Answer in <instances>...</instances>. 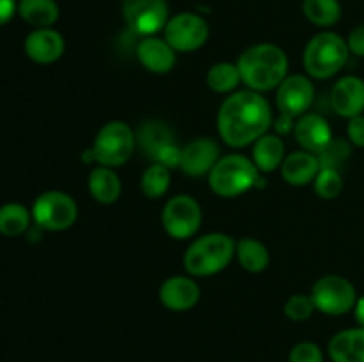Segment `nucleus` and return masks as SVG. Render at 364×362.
<instances>
[{"mask_svg": "<svg viewBox=\"0 0 364 362\" xmlns=\"http://www.w3.org/2000/svg\"><path fill=\"white\" fill-rule=\"evenodd\" d=\"M272 110L262 92L244 89L228 96L217 114L220 138L231 148H245L269 133Z\"/></svg>", "mask_w": 364, "mask_h": 362, "instance_id": "nucleus-1", "label": "nucleus"}, {"mask_svg": "<svg viewBox=\"0 0 364 362\" xmlns=\"http://www.w3.org/2000/svg\"><path fill=\"white\" fill-rule=\"evenodd\" d=\"M240 78L247 89L256 92L279 87L288 75V57L283 48L262 43L245 50L237 62Z\"/></svg>", "mask_w": 364, "mask_h": 362, "instance_id": "nucleus-2", "label": "nucleus"}, {"mask_svg": "<svg viewBox=\"0 0 364 362\" xmlns=\"http://www.w3.org/2000/svg\"><path fill=\"white\" fill-rule=\"evenodd\" d=\"M235 251H237V243L230 234H205L188 245L183 256V266L194 277L215 275L230 265Z\"/></svg>", "mask_w": 364, "mask_h": 362, "instance_id": "nucleus-3", "label": "nucleus"}, {"mask_svg": "<svg viewBox=\"0 0 364 362\" xmlns=\"http://www.w3.org/2000/svg\"><path fill=\"white\" fill-rule=\"evenodd\" d=\"M348 55L350 50L347 39L334 32H320L306 45L302 62L309 77L315 80H327L343 70Z\"/></svg>", "mask_w": 364, "mask_h": 362, "instance_id": "nucleus-4", "label": "nucleus"}, {"mask_svg": "<svg viewBox=\"0 0 364 362\" xmlns=\"http://www.w3.org/2000/svg\"><path fill=\"white\" fill-rule=\"evenodd\" d=\"M259 176L262 172L251 158L244 155H226L220 156L215 167L210 170L208 183L215 195L233 199L255 188Z\"/></svg>", "mask_w": 364, "mask_h": 362, "instance_id": "nucleus-5", "label": "nucleus"}, {"mask_svg": "<svg viewBox=\"0 0 364 362\" xmlns=\"http://www.w3.org/2000/svg\"><path fill=\"white\" fill-rule=\"evenodd\" d=\"M135 142L134 130L124 121H110L100 128L89 151L100 165L119 167L134 155Z\"/></svg>", "mask_w": 364, "mask_h": 362, "instance_id": "nucleus-6", "label": "nucleus"}, {"mask_svg": "<svg viewBox=\"0 0 364 362\" xmlns=\"http://www.w3.org/2000/svg\"><path fill=\"white\" fill-rule=\"evenodd\" d=\"M31 213L39 229L64 231L70 229L77 220L78 206L66 192L48 190L38 195Z\"/></svg>", "mask_w": 364, "mask_h": 362, "instance_id": "nucleus-7", "label": "nucleus"}, {"mask_svg": "<svg viewBox=\"0 0 364 362\" xmlns=\"http://www.w3.org/2000/svg\"><path fill=\"white\" fill-rule=\"evenodd\" d=\"M313 304L316 311L329 316H343L354 311L358 302L355 286L341 275H323L311 290Z\"/></svg>", "mask_w": 364, "mask_h": 362, "instance_id": "nucleus-8", "label": "nucleus"}, {"mask_svg": "<svg viewBox=\"0 0 364 362\" xmlns=\"http://www.w3.org/2000/svg\"><path fill=\"white\" fill-rule=\"evenodd\" d=\"M201 206L187 194L171 197L162 209L164 231L174 240H187L194 236L201 227Z\"/></svg>", "mask_w": 364, "mask_h": 362, "instance_id": "nucleus-9", "label": "nucleus"}, {"mask_svg": "<svg viewBox=\"0 0 364 362\" xmlns=\"http://www.w3.org/2000/svg\"><path fill=\"white\" fill-rule=\"evenodd\" d=\"M210 27L203 16L196 13H180L169 18L164 28V39L174 52H196L208 41Z\"/></svg>", "mask_w": 364, "mask_h": 362, "instance_id": "nucleus-10", "label": "nucleus"}, {"mask_svg": "<svg viewBox=\"0 0 364 362\" xmlns=\"http://www.w3.org/2000/svg\"><path fill=\"white\" fill-rule=\"evenodd\" d=\"M123 16L128 27L139 35H155L169 21L166 0H123Z\"/></svg>", "mask_w": 364, "mask_h": 362, "instance_id": "nucleus-11", "label": "nucleus"}, {"mask_svg": "<svg viewBox=\"0 0 364 362\" xmlns=\"http://www.w3.org/2000/svg\"><path fill=\"white\" fill-rule=\"evenodd\" d=\"M313 98H315V87L311 80L304 75H291L284 78L277 87L276 103L281 114L295 119L308 112Z\"/></svg>", "mask_w": 364, "mask_h": 362, "instance_id": "nucleus-12", "label": "nucleus"}, {"mask_svg": "<svg viewBox=\"0 0 364 362\" xmlns=\"http://www.w3.org/2000/svg\"><path fill=\"white\" fill-rule=\"evenodd\" d=\"M220 160V148L213 138L201 137L194 138L181 149L180 169L187 176L199 177L210 174V170L215 167Z\"/></svg>", "mask_w": 364, "mask_h": 362, "instance_id": "nucleus-13", "label": "nucleus"}, {"mask_svg": "<svg viewBox=\"0 0 364 362\" xmlns=\"http://www.w3.org/2000/svg\"><path fill=\"white\" fill-rule=\"evenodd\" d=\"M160 302L164 307L174 312L191 311L201 297V287L192 277L173 275L162 283L159 290Z\"/></svg>", "mask_w": 364, "mask_h": 362, "instance_id": "nucleus-14", "label": "nucleus"}, {"mask_svg": "<svg viewBox=\"0 0 364 362\" xmlns=\"http://www.w3.org/2000/svg\"><path fill=\"white\" fill-rule=\"evenodd\" d=\"M331 106L341 117L352 119L364 112V80L354 75L340 78L331 91Z\"/></svg>", "mask_w": 364, "mask_h": 362, "instance_id": "nucleus-15", "label": "nucleus"}, {"mask_svg": "<svg viewBox=\"0 0 364 362\" xmlns=\"http://www.w3.org/2000/svg\"><path fill=\"white\" fill-rule=\"evenodd\" d=\"M64 38L52 27L36 28L25 38V53L38 64H52L63 57Z\"/></svg>", "mask_w": 364, "mask_h": 362, "instance_id": "nucleus-16", "label": "nucleus"}, {"mask_svg": "<svg viewBox=\"0 0 364 362\" xmlns=\"http://www.w3.org/2000/svg\"><path fill=\"white\" fill-rule=\"evenodd\" d=\"M294 131L295 138L302 146V149L315 153V155H318L334 138L329 123L320 114H304V116L299 117Z\"/></svg>", "mask_w": 364, "mask_h": 362, "instance_id": "nucleus-17", "label": "nucleus"}, {"mask_svg": "<svg viewBox=\"0 0 364 362\" xmlns=\"http://www.w3.org/2000/svg\"><path fill=\"white\" fill-rule=\"evenodd\" d=\"M137 59L149 73H169L176 64V52L166 39L148 35L137 46Z\"/></svg>", "mask_w": 364, "mask_h": 362, "instance_id": "nucleus-18", "label": "nucleus"}, {"mask_svg": "<svg viewBox=\"0 0 364 362\" xmlns=\"http://www.w3.org/2000/svg\"><path fill=\"white\" fill-rule=\"evenodd\" d=\"M318 172V156L315 153L304 151V149L287 155L283 163H281V176L291 187H304V185H309L311 181H315Z\"/></svg>", "mask_w": 364, "mask_h": 362, "instance_id": "nucleus-19", "label": "nucleus"}, {"mask_svg": "<svg viewBox=\"0 0 364 362\" xmlns=\"http://www.w3.org/2000/svg\"><path fill=\"white\" fill-rule=\"evenodd\" d=\"M327 353L333 362H364V327L345 329L334 334Z\"/></svg>", "mask_w": 364, "mask_h": 362, "instance_id": "nucleus-20", "label": "nucleus"}, {"mask_svg": "<svg viewBox=\"0 0 364 362\" xmlns=\"http://www.w3.org/2000/svg\"><path fill=\"white\" fill-rule=\"evenodd\" d=\"M284 142L279 135L265 133L252 146V162L259 172H274L284 160Z\"/></svg>", "mask_w": 364, "mask_h": 362, "instance_id": "nucleus-21", "label": "nucleus"}, {"mask_svg": "<svg viewBox=\"0 0 364 362\" xmlns=\"http://www.w3.org/2000/svg\"><path fill=\"white\" fill-rule=\"evenodd\" d=\"M89 194L92 199L102 204H112L121 195L119 176L112 170V167H96L91 170L87 180Z\"/></svg>", "mask_w": 364, "mask_h": 362, "instance_id": "nucleus-22", "label": "nucleus"}, {"mask_svg": "<svg viewBox=\"0 0 364 362\" xmlns=\"http://www.w3.org/2000/svg\"><path fill=\"white\" fill-rule=\"evenodd\" d=\"M18 14L32 27L46 28L59 20V6L55 0H20Z\"/></svg>", "mask_w": 364, "mask_h": 362, "instance_id": "nucleus-23", "label": "nucleus"}, {"mask_svg": "<svg viewBox=\"0 0 364 362\" xmlns=\"http://www.w3.org/2000/svg\"><path fill=\"white\" fill-rule=\"evenodd\" d=\"M235 256H237L242 268L251 273L263 272L270 263L269 248L265 247V243L256 240V238H242L237 243Z\"/></svg>", "mask_w": 364, "mask_h": 362, "instance_id": "nucleus-24", "label": "nucleus"}, {"mask_svg": "<svg viewBox=\"0 0 364 362\" xmlns=\"http://www.w3.org/2000/svg\"><path fill=\"white\" fill-rule=\"evenodd\" d=\"M139 144L144 149L146 155L155 160V156L166 146L174 144V135L167 124L159 123V121H149V123L142 124V128L139 130Z\"/></svg>", "mask_w": 364, "mask_h": 362, "instance_id": "nucleus-25", "label": "nucleus"}, {"mask_svg": "<svg viewBox=\"0 0 364 362\" xmlns=\"http://www.w3.org/2000/svg\"><path fill=\"white\" fill-rule=\"evenodd\" d=\"M32 213L20 202H7L0 206V234L4 236H20L31 226Z\"/></svg>", "mask_w": 364, "mask_h": 362, "instance_id": "nucleus-26", "label": "nucleus"}, {"mask_svg": "<svg viewBox=\"0 0 364 362\" xmlns=\"http://www.w3.org/2000/svg\"><path fill=\"white\" fill-rule=\"evenodd\" d=\"M302 13L316 27H333L341 18V4L338 0H304Z\"/></svg>", "mask_w": 364, "mask_h": 362, "instance_id": "nucleus-27", "label": "nucleus"}, {"mask_svg": "<svg viewBox=\"0 0 364 362\" xmlns=\"http://www.w3.org/2000/svg\"><path fill=\"white\" fill-rule=\"evenodd\" d=\"M242 82L240 71H238L237 64L231 62H217L206 73V85L212 91L226 94V92L235 91L238 84Z\"/></svg>", "mask_w": 364, "mask_h": 362, "instance_id": "nucleus-28", "label": "nucleus"}, {"mask_svg": "<svg viewBox=\"0 0 364 362\" xmlns=\"http://www.w3.org/2000/svg\"><path fill=\"white\" fill-rule=\"evenodd\" d=\"M171 187V169L164 163H151L142 172L141 190L148 199H160Z\"/></svg>", "mask_w": 364, "mask_h": 362, "instance_id": "nucleus-29", "label": "nucleus"}, {"mask_svg": "<svg viewBox=\"0 0 364 362\" xmlns=\"http://www.w3.org/2000/svg\"><path fill=\"white\" fill-rule=\"evenodd\" d=\"M350 153V142L345 141V138H333V141L316 155L318 156L320 169L340 170L341 167H343V163L348 160Z\"/></svg>", "mask_w": 364, "mask_h": 362, "instance_id": "nucleus-30", "label": "nucleus"}, {"mask_svg": "<svg viewBox=\"0 0 364 362\" xmlns=\"http://www.w3.org/2000/svg\"><path fill=\"white\" fill-rule=\"evenodd\" d=\"M315 192L320 199H336L343 190V177H341L340 170L334 169H320V172L315 177Z\"/></svg>", "mask_w": 364, "mask_h": 362, "instance_id": "nucleus-31", "label": "nucleus"}, {"mask_svg": "<svg viewBox=\"0 0 364 362\" xmlns=\"http://www.w3.org/2000/svg\"><path fill=\"white\" fill-rule=\"evenodd\" d=\"M283 311L287 314V318H290L291 322H306V319L311 318V314L316 309L315 304H313L311 295L297 293L288 298Z\"/></svg>", "mask_w": 364, "mask_h": 362, "instance_id": "nucleus-32", "label": "nucleus"}, {"mask_svg": "<svg viewBox=\"0 0 364 362\" xmlns=\"http://www.w3.org/2000/svg\"><path fill=\"white\" fill-rule=\"evenodd\" d=\"M288 362H326V357L318 344L311 341H302L291 348Z\"/></svg>", "mask_w": 364, "mask_h": 362, "instance_id": "nucleus-33", "label": "nucleus"}, {"mask_svg": "<svg viewBox=\"0 0 364 362\" xmlns=\"http://www.w3.org/2000/svg\"><path fill=\"white\" fill-rule=\"evenodd\" d=\"M347 137L348 142L358 148H364V116H355L348 119L347 124Z\"/></svg>", "mask_w": 364, "mask_h": 362, "instance_id": "nucleus-34", "label": "nucleus"}, {"mask_svg": "<svg viewBox=\"0 0 364 362\" xmlns=\"http://www.w3.org/2000/svg\"><path fill=\"white\" fill-rule=\"evenodd\" d=\"M347 45L350 53H354L355 57H363L364 59V23L358 25L355 28H352V32L348 34Z\"/></svg>", "mask_w": 364, "mask_h": 362, "instance_id": "nucleus-35", "label": "nucleus"}, {"mask_svg": "<svg viewBox=\"0 0 364 362\" xmlns=\"http://www.w3.org/2000/svg\"><path fill=\"white\" fill-rule=\"evenodd\" d=\"M18 11V4L14 0H0V27L9 23L11 18Z\"/></svg>", "mask_w": 364, "mask_h": 362, "instance_id": "nucleus-36", "label": "nucleus"}, {"mask_svg": "<svg viewBox=\"0 0 364 362\" xmlns=\"http://www.w3.org/2000/svg\"><path fill=\"white\" fill-rule=\"evenodd\" d=\"M295 130V123H294V117L290 116H284V114H281L279 119L276 121V131L277 133H283L287 135L288 131Z\"/></svg>", "mask_w": 364, "mask_h": 362, "instance_id": "nucleus-37", "label": "nucleus"}, {"mask_svg": "<svg viewBox=\"0 0 364 362\" xmlns=\"http://www.w3.org/2000/svg\"><path fill=\"white\" fill-rule=\"evenodd\" d=\"M354 316H355V322H358V325L364 327V295L363 297H359L358 302H355Z\"/></svg>", "mask_w": 364, "mask_h": 362, "instance_id": "nucleus-38", "label": "nucleus"}]
</instances>
